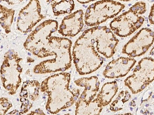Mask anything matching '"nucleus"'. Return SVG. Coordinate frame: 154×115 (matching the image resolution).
<instances>
[{
    "mask_svg": "<svg viewBox=\"0 0 154 115\" xmlns=\"http://www.w3.org/2000/svg\"><path fill=\"white\" fill-rule=\"evenodd\" d=\"M53 12L56 16L70 14L75 9L74 0H60L58 2H55L51 5Z\"/></svg>",
    "mask_w": 154,
    "mask_h": 115,
    "instance_id": "12",
    "label": "nucleus"
},
{
    "mask_svg": "<svg viewBox=\"0 0 154 115\" xmlns=\"http://www.w3.org/2000/svg\"><path fill=\"white\" fill-rule=\"evenodd\" d=\"M45 18L41 13V5L38 0H30L20 11L17 27L20 32H29L37 24Z\"/></svg>",
    "mask_w": 154,
    "mask_h": 115,
    "instance_id": "8",
    "label": "nucleus"
},
{
    "mask_svg": "<svg viewBox=\"0 0 154 115\" xmlns=\"http://www.w3.org/2000/svg\"><path fill=\"white\" fill-rule=\"evenodd\" d=\"M15 10L12 9H8L0 4V14L2 15L0 18V25L4 28L7 34L11 32V28L14 21Z\"/></svg>",
    "mask_w": 154,
    "mask_h": 115,
    "instance_id": "11",
    "label": "nucleus"
},
{
    "mask_svg": "<svg viewBox=\"0 0 154 115\" xmlns=\"http://www.w3.org/2000/svg\"><path fill=\"white\" fill-rule=\"evenodd\" d=\"M146 11V4L140 1L132 6L128 11L116 17L109 25L111 30L117 36L125 37L140 28L145 19L141 15Z\"/></svg>",
    "mask_w": 154,
    "mask_h": 115,
    "instance_id": "4",
    "label": "nucleus"
},
{
    "mask_svg": "<svg viewBox=\"0 0 154 115\" xmlns=\"http://www.w3.org/2000/svg\"><path fill=\"white\" fill-rule=\"evenodd\" d=\"M153 43L154 32L150 29L144 28L125 44L122 52L131 57L140 56L149 50Z\"/></svg>",
    "mask_w": 154,
    "mask_h": 115,
    "instance_id": "9",
    "label": "nucleus"
},
{
    "mask_svg": "<svg viewBox=\"0 0 154 115\" xmlns=\"http://www.w3.org/2000/svg\"><path fill=\"white\" fill-rule=\"evenodd\" d=\"M58 22L49 19L44 21L32 31L24 43L25 49L37 57H47L49 38L58 29Z\"/></svg>",
    "mask_w": 154,
    "mask_h": 115,
    "instance_id": "5",
    "label": "nucleus"
},
{
    "mask_svg": "<svg viewBox=\"0 0 154 115\" xmlns=\"http://www.w3.org/2000/svg\"><path fill=\"white\" fill-rule=\"evenodd\" d=\"M154 4L152 5V7L151 8L149 16V20L151 24L154 25Z\"/></svg>",
    "mask_w": 154,
    "mask_h": 115,
    "instance_id": "15",
    "label": "nucleus"
},
{
    "mask_svg": "<svg viewBox=\"0 0 154 115\" xmlns=\"http://www.w3.org/2000/svg\"><path fill=\"white\" fill-rule=\"evenodd\" d=\"M69 73H59L49 76L40 84L41 92L46 93L48 100L46 110L53 114L68 108L73 105L79 95V90L74 93L69 88Z\"/></svg>",
    "mask_w": 154,
    "mask_h": 115,
    "instance_id": "2",
    "label": "nucleus"
},
{
    "mask_svg": "<svg viewBox=\"0 0 154 115\" xmlns=\"http://www.w3.org/2000/svg\"><path fill=\"white\" fill-rule=\"evenodd\" d=\"M23 60L14 50L6 52L1 68V78L2 85L8 93L14 95L21 83L20 74L23 69L20 62Z\"/></svg>",
    "mask_w": 154,
    "mask_h": 115,
    "instance_id": "6",
    "label": "nucleus"
},
{
    "mask_svg": "<svg viewBox=\"0 0 154 115\" xmlns=\"http://www.w3.org/2000/svg\"><path fill=\"white\" fill-rule=\"evenodd\" d=\"M12 106V103L8 99L0 98V115H5Z\"/></svg>",
    "mask_w": 154,
    "mask_h": 115,
    "instance_id": "13",
    "label": "nucleus"
},
{
    "mask_svg": "<svg viewBox=\"0 0 154 115\" xmlns=\"http://www.w3.org/2000/svg\"><path fill=\"white\" fill-rule=\"evenodd\" d=\"M72 43V41L66 38L50 37L48 47V57H55L37 65L34 68V73L46 74L65 71L69 69L71 66Z\"/></svg>",
    "mask_w": 154,
    "mask_h": 115,
    "instance_id": "3",
    "label": "nucleus"
},
{
    "mask_svg": "<svg viewBox=\"0 0 154 115\" xmlns=\"http://www.w3.org/2000/svg\"><path fill=\"white\" fill-rule=\"evenodd\" d=\"M46 1H47V2H48V3H51V2L55 1L56 0H46Z\"/></svg>",
    "mask_w": 154,
    "mask_h": 115,
    "instance_id": "17",
    "label": "nucleus"
},
{
    "mask_svg": "<svg viewBox=\"0 0 154 115\" xmlns=\"http://www.w3.org/2000/svg\"><path fill=\"white\" fill-rule=\"evenodd\" d=\"M96 0H77V1L78 2H79L80 4H86L89 3L91 1H94Z\"/></svg>",
    "mask_w": 154,
    "mask_h": 115,
    "instance_id": "16",
    "label": "nucleus"
},
{
    "mask_svg": "<svg viewBox=\"0 0 154 115\" xmlns=\"http://www.w3.org/2000/svg\"><path fill=\"white\" fill-rule=\"evenodd\" d=\"M24 0H0L1 1H5L8 4L11 5L18 4L21 3Z\"/></svg>",
    "mask_w": 154,
    "mask_h": 115,
    "instance_id": "14",
    "label": "nucleus"
},
{
    "mask_svg": "<svg viewBox=\"0 0 154 115\" xmlns=\"http://www.w3.org/2000/svg\"><path fill=\"white\" fill-rule=\"evenodd\" d=\"M119 1H131V0H119Z\"/></svg>",
    "mask_w": 154,
    "mask_h": 115,
    "instance_id": "18",
    "label": "nucleus"
},
{
    "mask_svg": "<svg viewBox=\"0 0 154 115\" xmlns=\"http://www.w3.org/2000/svg\"><path fill=\"white\" fill-rule=\"evenodd\" d=\"M118 43L112 31L106 26L94 27L85 30L73 47L72 55L77 72L86 60H97L103 62V58L99 53L107 58L112 57Z\"/></svg>",
    "mask_w": 154,
    "mask_h": 115,
    "instance_id": "1",
    "label": "nucleus"
},
{
    "mask_svg": "<svg viewBox=\"0 0 154 115\" xmlns=\"http://www.w3.org/2000/svg\"><path fill=\"white\" fill-rule=\"evenodd\" d=\"M125 7V5L113 0L99 1L87 8L84 17L85 23L89 27L99 25L115 17Z\"/></svg>",
    "mask_w": 154,
    "mask_h": 115,
    "instance_id": "7",
    "label": "nucleus"
},
{
    "mask_svg": "<svg viewBox=\"0 0 154 115\" xmlns=\"http://www.w3.org/2000/svg\"><path fill=\"white\" fill-rule=\"evenodd\" d=\"M84 25V12L79 10L64 18L58 33L63 37H74L80 32Z\"/></svg>",
    "mask_w": 154,
    "mask_h": 115,
    "instance_id": "10",
    "label": "nucleus"
}]
</instances>
